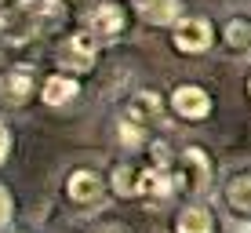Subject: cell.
<instances>
[{"instance_id": "1", "label": "cell", "mask_w": 251, "mask_h": 233, "mask_svg": "<svg viewBox=\"0 0 251 233\" xmlns=\"http://www.w3.org/2000/svg\"><path fill=\"white\" fill-rule=\"evenodd\" d=\"M69 26L66 0H0V37L7 44L58 37Z\"/></svg>"}, {"instance_id": "2", "label": "cell", "mask_w": 251, "mask_h": 233, "mask_svg": "<svg viewBox=\"0 0 251 233\" xmlns=\"http://www.w3.org/2000/svg\"><path fill=\"white\" fill-rule=\"evenodd\" d=\"M175 182L182 197H207L215 189V160L207 146L189 142L175 157Z\"/></svg>"}, {"instance_id": "3", "label": "cell", "mask_w": 251, "mask_h": 233, "mask_svg": "<svg viewBox=\"0 0 251 233\" xmlns=\"http://www.w3.org/2000/svg\"><path fill=\"white\" fill-rule=\"evenodd\" d=\"M99 55H102V44L99 37L88 29V26H80V29L66 33L62 40H58L55 48V66L73 77H88L95 66H99Z\"/></svg>"}, {"instance_id": "4", "label": "cell", "mask_w": 251, "mask_h": 233, "mask_svg": "<svg viewBox=\"0 0 251 233\" xmlns=\"http://www.w3.org/2000/svg\"><path fill=\"white\" fill-rule=\"evenodd\" d=\"M219 44V29L207 15H182L171 26V48L182 55H207Z\"/></svg>"}, {"instance_id": "5", "label": "cell", "mask_w": 251, "mask_h": 233, "mask_svg": "<svg viewBox=\"0 0 251 233\" xmlns=\"http://www.w3.org/2000/svg\"><path fill=\"white\" fill-rule=\"evenodd\" d=\"M127 22H131V11H127V4H120V0H95L88 7V15H84V26L99 37L102 48L124 37Z\"/></svg>"}, {"instance_id": "6", "label": "cell", "mask_w": 251, "mask_h": 233, "mask_svg": "<svg viewBox=\"0 0 251 233\" xmlns=\"http://www.w3.org/2000/svg\"><path fill=\"white\" fill-rule=\"evenodd\" d=\"M168 109H171V117L186 120V124H201V120H207L215 113V99L204 84L186 80V84H175L168 91Z\"/></svg>"}, {"instance_id": "7", "label": "cell", "mask_w": 251, "mask_h": 233, "mask_svg": "<svg viewBox=\"0 0 251 233\" xmlns=\"http://www.w3.org/2000/svg\"><path fill=\"white\" fill-rule=\"evenodd\" d=\"M40 91V77L33 66H7L0 70V109H25Z\"/></svg>"}, {"instance_id": "8", "label": "cell", "mask_w": 251, "mask_h": 233, "mask_svg": "<svg viewBox=\"0 0 251 233\" xmlns=\"http://www.w3.org/2000/svg\"><path fill=\"white\" fill-rule=\"evenodd\" d=\"M106 197H109V186H106V175L99 168H73L66 175V201L73 208L95 211V208H102Z\"/></svg>"}, {"instance_id": "9", "label": "cell", "mask_w": 251, "mask_h": 233, "mask_svg": "<svg viewBox=\"0 0 251 233\" xmlns=\"http://www.w3.org/2000/svg\"><path fill=\"white\" fill-rule=\"evenodd\" d=\"M168 99L157 91V88H142V91H135L131 99H127V106H124V117H131L135 124H142V128H168Z\"/></svg>"}, {"instance_id": "10", "label": "cell", "mask_w": 251, "mask_h": 233, "mask_svg": "<svg viewBox=\"0 0 251 233\" xmlns=\"http://www.w3.org/2000/svg\"><path fill=\"white\" fill-rule=\"evenodd\" d=\"M76 95H80V77H73L66 70H55V73H48L44 80H40L37 99L44 102L48 109H66V106L76 102Z\"/></svg>"}, {"instance_id": "11", "label": "cell", "mask_w": 251, "mask_h": 233, "mask_svg": "<svg viewBox=\"0 0 251 233\" xmlns=\"http://www.w3.org/2000/svg\"><path fill=\"white\" fill-rule=\"evenodd\" d=\"M171 230H175V233H219V219H215V211L207 208V201L189 197L182 208H178Z\"/></svg>"}, {"instance_id": "12", "label": "cell", "mask_w": 251, "mask_h": 233, "mask_svg": "<svg viewBox=\"0 0 251 233\" xmlns=\"http://www.w3.org/2000/svg\"><path fill=\"white\" fill-rule=\"evenodd\" d=\"M127 7H135L138 19L157 29H171L186 15V0H131Z\"/></svg>"}, {"instance_id": "13", "label": "cell", "mask_w": 251, "mask_h": 233, "mask_svg": "<svg viewBox=\"0 0 251 233\" xmlns=\"http://www.w3.org/2000/svg\"><path fill=\"white\" fill-rule=\"evenodd\" d=\"M219 29V44L229 51L233 58H244L251 55V15H226L222 26H215Z\"/></svg>"}, {"instance_id": "14", "label": "cell", "mask_w": 251, "mask_h": 233, "mask_svg": "<svg viewBox=\"0 0 251 233\" xmlns=\"http://www.w3.org/2000/svg\"><path fill=\"white\" fill-rule=\"evenodd\" d=\"M106 186L113 197H124V201H135L142 197V164L135 160H117L106 175Z\"/></svg>"}, {"instance_id": "15", "label": "cell", "mask_w": 251, "mask_h": 233, "mask_svg": "<svg viewBox=\"0 0 251 233\" xmlns=\"http://www.w3.org/2000/svg\"><path fill=\"white\" fill-rule=\"evenodd\" d=\"M222 201H226V208L237 219H251V168L233 171L222 182Z\"/></svg>"}, {"instance_id": "16", "label": "cell", "mask_w": 251, "mask_h": 233, "mask_svg": "<svg viewBox=\"0 0 251 233\" xmlns=\"http://www.w3.org/2000/svg\"><path fill=\"white\" fill-rule=\"evenodd\" d=\"M142 150H146V164H150V168H175V150H171V142L164 139V135L146 139Z\"/></svg>"}, {"instance_id": "17", "label": "cell", "mask_w": 251, "mask_h": 233, "mask_svg": "<svg viewBox=\"0 0 251 233\" xmlns=\"http://www.w3.org/2000/svg\"><path fill=\"white\" fill-rule=\"evenodd\" d=\"M113 135H117V142L124 146L127 153L142 150V142H146V128H142V124H135L131 117H120V120H117V131H113Z\"/></svg>"}, {"instance_id": "18", "label": "cell", "mask_w": 251, "mask_h": 233, "mask_svg": "<svg viewBox=\"0 0 251 233\" xmlns=\"http://www.w3.org/2000/svg\"><path fill=\"white\" fill-rule=\"evenodd\" d=\"M11 219H15V197H11V189L0 182V230L11 226Z\"/></svg>"}, {"instance_id": "19", "label": "cell", "mask_w": 251, "mask_h": 233, "mask_svg": "<svg viewBox=\"0 0 251 233\" xmlns=\"http://www.w3.org/2000/svg\"><path fill=\"white\" fill-rule=\"evenodd\" d=\"M11 146H15V139H11V128L0 120V168L7 164V157H11Z\"/></svg>"}, {"instance_id": "20", "label": "cell", "mask_w": 251, "mask_h": 233, "mask_svg": "<svg viewBox=\"0 0 251 233\" xmlns=\"http://www.w3.org/2000/svg\"><path fill=\"white\" fill-rule=\"evenodd\" d=\"M91 233H127V230L120 226V222H102V226H95Z\"/></svg>"}, {"instance_id": "21", "label": "cell", "mask_w": 251, "mask_h": 233, "mask_svg": "<svg viewBox=\"0 0 251 233\" xmlns=\"http://www.w3.org/2000/svg\"><path fill=\"white\" fill-rule=\"evenodd\" d=\"M0 233H29V230H0Z\"/></svg>"}, {"instance_id": "22", "label": "cell", "mask_w": 251, "mask_h": 233, "mask_svg": "<svg viewBox=\"0 0 251 233\" xmlns=\"http://www.w3.org/2000/svg\"><path fill=\"white\" fill-rule=\"evenodd\" d=\"M248 99H251V73H248Z\"/></svg>"}]
</instances>
